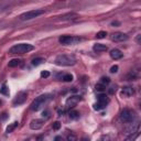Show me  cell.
Here are the masks:
<instances>
[{
	"label": "cell",
	"mask_w": 141,
	"mask_h": 141,
	"mask_svg": "<svg viewBox=\"0 0 141 141\" xmlns=\"http://www.w3.org/2000/svg\"><path fill=\"white\" fill-rule=\"evenodd\" d=\"M97 99H98V103H102L104 105H107L109 103V99L107 98V96L105 94H99L97 96Z\"/></svg>",
	"instance_id": "2e32d148"
},
{
	"label": "cell",
	"mask_w": 141,
	"mask_h": 141,
	"mask_svg": "<svg viewBox=\"0 0 141 141\" xmlns=\"http://www.w3.org/2000/svg\"><path fill=\"white\" fill-rule=\"evenodd\" d=\"M95 88H96V90H97V92H100V93H103V92L106 90V86H104V85L100 84V83H98L97 85H96Z\"/></svg>",
	"instance_id": "603a6c76"
},
{
	"label": "cell",
	"mask_w": 141,
	"mask_h": 141,
	"mask_svg": "<svg viewBox=\"0 0 141 141\" xmlns=\"http://www.w3.org/2000/svg\"><path fill=\"white\" fill-rule=\"evenodd\" d=\"M106 107V105H104V104H102V103H96L95 105H94V109L95 110H100V109H104Z\"/></svg>",
	"instance_id": "cb8c5ba5"
},
{
	"label": "cell",
	"mask_w": 141,
	"mask_h": 141,
	"mask_svg": "<svg viewBox=\"0 0 141 141\" xmlns=\"http://www.w3.org/2000/svg\"><path fill=\"white\" fill-rule=\"evenodd\" d=\"M55 63L60 66H72L76 63V57L70 54H61L56 56Z\"/></svg>",
	"instance_id": "6da1fadb"
},
{
	"label": "cell",
	"mask_w": 141,
	"mask_h": 141,
	"mask_svg": "<svg viewBox=\"0 0 141 141\" xmlns=\"http://www.w3.org/2000/svg\"><path fill=\"white\" fill-rule=\"evenodd\" d=\"M138 76H139V74H138V72H137V70H131V72L128 74V79L133 80V79H136Z\"/></svg>",
	"instance_id": "44dd1931"
},
{
	"label": "cell",
	"mask_w": 141,
	"mask_h": 141,
	"mask_svg": "<svg viewBox=\"0 0 141 141\" xmlns=\"http://www.w3.org/2000/svg\"><path fill=\"white\" fill-rule=\"evenodd\" d=\"M140 130V124L139 122H129V124L125 127V135L127 136H132L138 133Z\"/></svg>",
	"instance_id": "5b68a950"
},
{
	"label": "cell",
	"mask_w": 141,
	"mask_h": 141,
	"mask_svg": "<svg viewBox=\"0 0 141 141\" xmlns=\"http://www.w3.org/2000/svg\"><path fill=\"white\" fill-rule=\"evenodd\" d=\"M111 40L115 41V42H124V41L128 40V35L122 32H116L111 35Z\"/></svg>",
	"instance_id": "9c48e42d"
},
{
	"label": "cell",
	"mask_w": 141,
	"mask_h": 141,
	"mask_svg": "<svg viewBox=\"0 0 141 141\" xmlns=\"http://www.w3.org/2000/svg\"><path fill=\"white\" fill-rule=\"evenodd\" d=\"M0 94L5 95V96H9V94H10V92H9V88L7 87L5 84H3V85H2V87L0 88Z\"/></svg>",
	"instance_id": "ffe728a7"
},
{
	"label": "cell",
	"mask_w": 141,
	"mask_h": 141,
	"mask_svg": "<svg viewBox=\"0 0 141 141\" xmlns=\"http://www.w3.org/2000/svg\"><path fill=\"white\" fill-rule=\"evenodd\" d=\"M133 94H135V89L132 87L126 86L121 89V96H124V97H130Z\"/></svg>",
	"instance_id": "4fadbf2b"
},
{
	"label": "cell",
	"mask_w": 141,
	"mask_h": 141,
	"mask_svg": "<svg viewBox=\"0 0 141 141\" xmlns=\"http://www.w3.org/2000/svg\"><path fill=\"white\" fill-rule=\"evenodd\" d=\"M32 50H34V46L31 45L29 43H20V44H16L10 49V53L12 54H23V53H28Z\"/></svg>",
	"instance_id": "7a4b0ae2"
},
{
	"label": "cell",
	"mask_w": 141,
	"mask_h": 141,
	"mask_svg": "<svg viewBox=\"0 0 141 141\" xmlns=\"http://www.w3.org/2000/svg\"><path fill=\"white\" fill-rule=\"evenodd\" d=\"M68 116H69L70 119H78V118H79V113H78V111H76V110H72V111H69Z\"/></svg>",
	"instance_id": "d6986e66"
},
{
	"label": "cell",
	"mask_w": 141,
	"mask_h": 141,
	"mask_svg": "<svg viewBox=\"0 0 141 141\" xmlns=\"http://www.w3.org/2000/svg\"><path fill=\"white\" fill-rule=\"evenodd\" d=\"M120 24V22H118V21H114V22H111V25H119Z\"/></svg>",
	"instance_id": "d590c367"
},
{
	"label": "cell",
	"mask_w": 141,
	"mask_h": 141,
	"mask_svg": "<svg viewBox=\"0 0 141 141\" xmlns=\"http://www.w3.org/2000/svg\"><path fill=\"white\" fill-rule=\"evenodd\" d=\"M78 18V14L77 13H74V12H70V13H67V14H64V16L61 17V20H74Z\"/></svg>",
	"instance_id": "9a60e30c"
},
{
	"label": "cell",
	"mask_w": 141,
	"mask_h": 141,
	"mask_svg": "<svg viewBox=\"0 0 141 141\" xmlns=\"http://www.w3.org/2000/svg\"><path fill=\"white\" fill-rule=\"evenodd\" d=\"M49 76H50V72H49V70H43V72L41 73V77H42V78H47Z\"/></svg>",
	"instance_id": "4dcf8cb0"
},
{
	"label": "cell",
	"mask_w": 141,
	"mask_h": 141,
	"mask_svg": "<svg viewBox=\"0 0 141 141\" xmlns=\"http://www.w3.org/2000/svg\"><path fill=\"white\" fill-rule=\"evenodd\" d=\"M99 83L103 84L104 86H106L107 84L110 83V78H109V77H102V78H100V82H99Z\"/></svg>",
	"instance_id": "4316f807"
},
{
	"label": "cell",
	"mask_w": 141,
	"mask_h": 141,
	"mask_svg": "<svg viewBox=\"0 0 141 141\" xmlns=\"http://www.w3.org/2000/svg\"><path fill=\"white\" fill-rule=\"evenodd\" d=\"M106 35H107L106 31H99L97 34H96V38L97 39H104V38H106Z\"/></svg>",
	"instance_id": "83f0119b"
},
{
	"label": "cell",
	"mask_w": 141,
	"mask_h": 141,
	"mask_svg": "<svg viewBox=\"0 0 141 141\" xmlns=\"http://www.w3.org/2000/svg\"><path fill=\"white\" fill-rule=\"evenodd\" d=\"M44 119H34L32 120L30 122V128L32 129V130H39V129H41L43 127L44 125Z\"/></svg>",
	"instance_id": "8fae6325"
},
{
	"label": "cell",
	"mask_w": 141,
	"mask_h": 141,
	"mask_svg": "<svg viewBox=\"0 0 141 141\" xmlns=\"http://www.w3.org/2000/svg\"><path fill=\"white\" fill-rule=\"evenodd\" d=\"M107 47L105 44H102V43H96L94 44V46H93V50H94L95 52H97V53H100V52H105L107 51Z\"/></svg>",
	"instance_id": "5bb4252c"
},
{
	"label": "cell",
	"mask_w": 141,
	"mask_h": 141,
	"mask_svg": "<svg viewBox=\"0 0 141 141\" xmlns=\"http://www.w3.org/2000/svg\"><path fill=\"white\" fill-rule=\"evenodd\" d=\"M54 141H62V138H61V137H56Z\"/></svg>",
	"instance_id": "f35d334b"
},
{
	"label": "cell",
	"mask_w": 141,
	"mask_h": 141,
	"mask_svg": "<svg viewBox=\"0 0 141 141\" xmlns=\"http://www.w3.org/2000/svg\"><path fill=\"white\" fill-rule=\"evenodd\" d=\"M7 117H8V116H7V114H6V113H3V114H2V117H1V119H2V120H5Z\"/></svg>",
	"instance_id": "8d00e7d4"
},
{
	"label": "cell",
	"mask_w": 141,
	"mask_h": 141,
	"mask_svg": "<svg viewBox=\"0 0 141 141\" xmlns=\"http://www.w3.org/2000/svg\"><path fill=\"white\" fill-rule=\"evenodd\" d=\"M109 54H110V57L113 58V60H120V58L124 56V53H122L120 50H118V49L111 50Z\"/></svg>",
	"instance_id": "7c38bea8"
},
{
	"label": "cell",
	"mask_w": 141,
	"mask_h": 141,
	"mask_svg": "<svg viewBox=\"0 0 141 141\" xmlns=\"http://www.w3.org/2000/svg\"><path fill=\"white\" fill-rule=\"evenodd\" d=\"M66 141H77V137L74 133H69L66 137Z\"/></svg>",
	"instance_id": "484cf974"
},
{
	"label": "cell",
	"mask_w": 141,
	"mask_h": 141,
	"mask_svg": "<svg viewBox=\"0 0 141 141\" xmlns=\"http://www.w3.org/2000/svg\"><path fill=\"white\" fill-rule=\"evenodd\" d=\"M79 100H80V96H70L66 100V107H68V108L75 107L79 103Z\"/></svg>",
	"instance_id": "30bf717a"
},
{
	"label": "cell",
	"mask_w": 141,
	"mask_h": 141,
	"mask_svg": "<svg viewBox=\"0 0 141 141\" xmlns=\"http://www.w3.org/2000/svg\"><path fill=\"white\" fill-rule=\"evenodd\" d=\"M60 128H61V122L60 121H55L53 124V129H54V130H58Z\"/></svg>",
	"instance_id": "d6a6232c"
},
{
	"label": "cell",
	"mask_w": 141,
	"mask_h": 141,
	"mask_svg": "<svg viewBox=\"0 0 141 141\" xmlns=\"http://www.w3.org/2000/svg\"><path fill=\"white\" fill-rule=\"evenodd\" d=\"M80 141H89V139H87V138H83Z\"/></svg>",
	"instance_id": "ab89813d"
},
{
	"label": "cell",
	"mask_w": 141,
	"mask_h": 141,
	"mask_svg": "<svg viewBox=\"0 0 141 141\" xmlns=\"http://www.w3.org/2000/svg\"><path fill=\"white\" fill-rule=\"evenodd\" d=\"M135 119V114L132 113L131 110L129 109H124L121 111V115H120V120L122 122H126V124H129V122H132V120Z\"/></svg>",
	"instance_id": "52a82bcc"
},
{
	"label": "cell",
	"mask_w": 141,
	"mask_h": 141,
	"mask_svg": "<svg viewBox=\"0 0 141 141\" xmlns=\"http://www.w3.org/2000/svg\"><path fill=\"white\" fill-rule=\"evenodd\" d=\"M41 14H44V10H41V9H35V10H31V11H28V12H24L20 16V19L22 21H27V20H31V19H34V18H38Z\"/></svg>",
	"instance_id": "277c9868"
},
{
	"label": "cell",
	"mask_w": 141,
	"mask_h": 141,
	"mask_svg": "<svg viewBox=\"0 0 141 141\" xmlns=\"http://www.w3.org/2000/svg\"><path fill=\"white\" fill-rule=\"evenodd\" d=\"M51 97H50V95H41V96H39L38 98H35L34 100L32 102V104H31V110H33V111H38V110H40L42 107L45 105V104L47 103V100H49Z\"/></svg>",
	"instance_id": "3957f363"
},
{
	"label": "cell",
	"mask_w": 141,
	"mask_h": 141,
	"mask_svg": "<svg viewBox=\"0 0 141 141\" xmlns=\"http://www.w3.org/2000/svg\"><path fill=\"white\" fill-rule=\"evenodd\" d=\"M21 61L18 60V58H13V60H11L9 62V67H17L18 65H20Z\"/></svg>",
	"instance_id": "ac0fdd59"
},
{
	"label": "cell",
	"mask_w": 141,
	"mask_h": 141,
	"mask_svg": "<svg viewBox=\"0 0 141 141\" xmlns=\"http://www.w3.org/2000/svg\"><path fill=\"white\" fill-rule=\"evenodd\" d=\"M60 43L63 45H70V44H75L77 42H79L80 39L77 38V36H73V35H62L60 39Z\"/></svg>",
	"instance_id": "8992f818"
},
{
	"label": "cell",
	"mask_w": 141,
	"mask_h": 141,
	"mask_svg": "<svg viewBox=\"0 0 141 141\" xmlns=\"http://www.w3.org/2000/svg\"><path fill=\"white\" fill-rule=\"evenodd\" d=\"M50 116H51V115H50V111L49 110H44L43 113H42V119H44V120L49 119Z\"/></svg>",
	"instance_id": "f1b7e54d"
},
{
	"label": "cell",
	"mask_w": 141,
	"mask_h": 141,
	"mask_svg": "<svg viewBox=\"0 0 141 141\" xmlns=\"http://www.w3.org/2000/svg\"><path fill=\"white\" fill-rule=\"evenodd\" d=\"M138 136H139V132L138 133H136V135H132V136H129L127 139H126L125 141H135L137 138H138Z\"/></svg>",
	"instance_id": "f546056e"
},
{
	"label": "cell",
	"mask_w": 141,
	"mask_h": 141,
	"mask_svg": "<svg viewBox=\"0 0 141 141\" xmlns=\"http://www.w3.org/2000/svg\"><path fill=\"white\" fill-rule=\"evenodd\" d=\"M97 141H110V138H109V136L104 135V136H102Z\"/></svg>",
	"instance_id": "1f68e13d"
},
{
	"label": "cell",
	"mask_w": 141,
	"mask_h": 141,
	"mask_svg": "<svg viewBox=\"0 0 141 141\" xmlns=\"http://www.w3.org/2000/svg\"><path fill=\"white\" fill-rule=\"evenodd\" d=\"M18 125H19V122H18V121H14V122H12V124H10L8 127H7V132H8V133L12 132L14 129L18 127Z\"/></svg>",
	"instance_id": "e0dca14e"
},
{
	"label": "cell",
	"mask_w": 141,
	"mask_h": 141,
	"mask_svg": "<svg viewBox=\"0 0 141 141\" xmlns=\"http://www.w3.org/2000/svg\"><path fill=\"white\" fill-rule=\"evenodd\" d=\"M27 96L28 94L25 92H21L19 94L17 95V97L13 99V105L14 106H18V105H21V104H23L25 102V99H27Z\"/></svg>",
	"instance_id": "ba28073f"
},
{
	"label": "cell",
	"mask_w": 141,
	"mask_h": 141,
	"mask_svg": "<svg viewBox=\"0 0 141 141\" xmlns=\"http://www.w3.org/2000/svg\"><path fill=\"white\" fill-rule=\"evenodd\" d=\"M43 62H44V58L38 57V58H34V60L32 61V65H33V66H39L40 64H42Z\"/></svg>",
	"instance_id": "7402d4cb"
},
{
	"label": "cell",
	"mask_w": 141,
	"mask_h": 141,
	"mask_svg": "<svg viewBox=\"0 0 141 141\" xmlns=\"http://www.w3.org/2000/svg\"><path fill=\"white\" fill-rule=\"evenodd\" d=\"M140 36H141L140 34H139L138 36H137V39H136V41H137V43H140Z\"/></svg>",
	"instance_id": "74e56055"
},
{
	"label": "cell",
	"mask_w": 141,
	"mask_h": 141,
	"mask_svg": "<svg viewBox=\"0 0 141 141\" xmlns=\"http://www.w3.org/2000/svg\"><path fill=\"white\" fill-rule=\"evenodd\" d=\"M118 68H119V67H118V65H114V66H111V68H110V73H117L118 72Z\"/></svg>",
	"instance_id": "836d02e7"
},
{
	"label": "cell",
	"mask_w": 141,
	"mask_h": 141,
	"mask_svg": "<svg viewBox=\"0 0 141 141\" xmlns=\"http://www.w3.org/2000/svg\"><path fill=\"white\" fill-rule=\"evenodd\" d=\"M115 92H116V88H115V87H111L110 89H109V93H110V94H114Z\"/></svg>",
	"instance_id": "e575fe53"
},
{
	"label": "cell",
	"mask_w": 141,
	"mask_h": 141,
	"mask_svg": "<svg viewBox=\"0 0 141 141\" xmlns=\"http://www.w3.org/2000/svg\"><path fill=\"white\" fill-rule=\"evenodd\" d=\"M62 79L64 82H72L73 80V75H70V74H65V75L62 76Z\"/></svg>",
	"instance_id": "d4e9b609"
},
{
	"label": "cell",
	"mask_w": 141,
	"mask_h": 141,
	"mask_svg": "<svg viewBox=\"0 0 141 141\" xmlns=\"http://www.w3.org/2000/svg\"><path fill=\"white\" fill-rule=\"evenodd\" d=\"M1 104H2V102H1V100H0V105H1Z\"/></svg>",
	"instance_id": "60d3db41"
}]
</instances>
